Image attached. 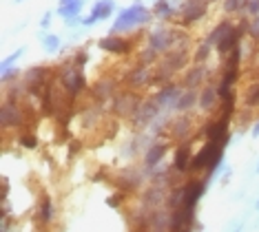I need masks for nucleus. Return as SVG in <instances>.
<instances>
[{"label":"nucleus","mask_w":259,"mask_h":232,"mask_svg":"<svg viewBox=\"0 0 259 232\" xmlns=\"http://www.w3.org/2000/svg\"><path fill=\"white\" fill-rule=\"evenodd\" d=\"M149 20V11H146L142 5H133V7L124 9L120 14V18L115 20V29H124V27H131V25H138V22H146Z\"/></svg>","instance_id":"1"},{"label":"nucleus","mask_w":259,"mask_h":232,"mask_svg":"<svg viewBox=\"0 0 259 232\" xmlns=\"http://www.w3.org/2000/svg\"><path fill=\"white\" fill-rule=\"evenodd\" d=\"M164 151H166V148H164V146H155V148H153V151H151L149 155H146V164L153 166L155 162H160V157L164 155Z\"/></svg>","instance_id":"11"},{"label":"nucleus","mask_w":259,"mask_h":232,"mask_svg":"<svg viewBox=\"0 0 259 232\" xmlns=\"http://www.w3.org/2000/svg\"><path fill=\"white\" fill-rule=\"evenodd\" d=\"M239 35H241L239 29H231V31H228V33L222 38V42H220V51H222V53H226V51L235 49V44H237Z\"/></svg>","instance_id":"6"},{"label":"nucleus","mask_w":259,"mask_h":232,"mask_svg":"<svg viewBox=\"0 0 259 232\" xmlns=\"http://www.w3.org/2000/svg\"><path fill=\"white\" fill-rule=\"evenodd\" d=\"M111 11H113V0H100V3L96 5V9H93L91 18H87L84 25H91V22L96 20H102V18H107Z\"/></svg>","instance_id":"4"},{"label":"nucleus","mask_w":259,"mask_h":232,"mask_svg":"<svg viewBox=\"0 0 259 232\" xmlns=\"http://www.w3.org/2000/svg\"><path fill=\"white\" fill-rule=\"evenodd\" d=\"M193 102H195V95H193V93H188L186 98H184V102L180 104V109H186V106H191Z\"/></svg>","instance_id":"18"},{"label":"nucleus","mask_w":259,"mask_h":232,"mask_svg":"<svg viewBox=\"0 0 259 232\" xmlns=\"http://www.w3.org/2000/svg\"><path fill=\"white\" fill-rule=\"evenodd\" d=\"M206 51H208V44H206V47H202V49H199V53H197V62H202V60H204Z\"/></svg>","instance_id":"19"},{"label":"nucleus","mask_w":259,"mask_h":232,"mask_svg":"<svg viewBox=\"0 0 259 232\" xmlns=\"http://www.w3.org/2000/svg\"><path fill=\"white\" fill-rule=\"evenodd\" d=\"M257 208H259V201H257Z\"/></svg>","instance_id":"24"},{"label":"nucleus","mask_w":259,"mask_h":232,"mask_svg":"<svg viewBox=\"0 0 259 232\" xmlns=\"http://www.w3.org/2000/svg\"><path fill=\"white\" fill-rule=\"evenodd\" d=\"M226 9H228V11L237 9V0H226Z\"/></svg>","instance_id":"20"},{"label":"nucleus","mask_w":259,"mask_h":232,"mask_svg":"<svg viewBox=\"0 0 259 232\" xmlns=\"http://www.w3.org/2000/svg\"><path fill=\"white\" fill-rule=\"evenodd\" d=\"M252 135H255V137H259V122L255 124V128H252Z\"/></svg>","instance_id":"23"},{"label":"nucleus","mask_w":259,"mask_h":232,"mask_svg":"<svg viewBox=\"0 0 259 232\" xmlns=\"http://www.w3.org/2000/svg\"><path fill=\"white\" fill-rule=\"evenodd\" d=\"M49 22H51V14H45V16H42V25H40V27L47 29V27H49Z\"/></svg>","instance_id":"21"},{"label":"nucleus","mask_w":259,"mask_h":232,"mask_svg":"<svg viewBox=\"0 0 259 232\" xmlns=\"http://www.w3.org/2000/svg\"><path fill=\"white\" fill-rule=\"evenodd\" d=\"M75 62H78V67H82V64L87 62V56H84V53H80V56H78V60H75Z\"/></svg>","instance_id":"22"},{"label":"nucleus","mask_w":259,"mask_h":232,"mask_svg":"<svg viewBox=\"0 0 259 232\" xmlns=\"http://www.w3.org/2000/svg\"><path fill=\"white\" fill-rule=\"evenodd\" d=\"M80 3L82 0H67V3H62V7H60V16L64 18H71L75 16L80 11Z\"/></svg>","instance_id":"9"},{"label":"nucleus","mask_w":259,"mask_h":232,"mask_svg":"<svg viewBox=\"0 0 259 232\" xmlns=\"http://www.w3.org/2000/svg\"><path fill=\"white\" fill-rule=\"evenodd\" d=\"M62 3H67V0H62Z\"/></svg>","instance_id":"25"},{"label":"nucleus","mask_w":259,"mask_h":232,"mask_svg":"<svg viewBox=\"0 0 259 232\" xmlns=\"http://www.w3.org/2000/svg\"><path fill=\"white\" fill-rule=\"evenodd\" d=\"M45 49L49 51V53L58 51V38H56V35H49V38L45 40Z\"/></svg>","instance_id":"14"},{"label":"nucleus","mask_w":259,"mask_h":232,"mask_svg":"<svg viewBox=\"0 0 259 232\" xmlns=\"http://www.w3.org/2000/svg\"><path fill=\"white\" fill-rule=\"evenodd\" d=\"M237 64H239V49H235L233 56H231V60H228V67H231V69H237Z\"/></svg>","instance_id":"16"},{"label":"nucleus","mask_w":259,"mask_h":232,"mask_svg":"<svg viewBox=\"0 0 259 232\" xmlns=\"http://www.w3.org/2000/svg\"><path fill=\"white\" fill-rule=\"evenodd\" d=\"M231 22H222V27L220 29H215V31L213 33H210V38H208V44L210 42H217V40H220V38H224V35H226L228 31H231Z\"/></svg>","instance_id":"10"},{"label":"nucleus","mask_w":259,"mask_h":232,"mask_svg":"<svg viewBox=\"0 0 259 232\" xmlns=\"http://www.w3.org/2000/svg\"><path fill=\"white\" fill-rule=\"evenodd\" d=\"M40 219H42V221H49V219H51V201L49 199L42 201V212H40Z\"/></svg>","instance_id":"13"},{"label":"nucleus","mask_w":259,"mask_h":232,"mask_svg":"<svg viewBox=\"0 0 259 232\" xmlns=\"http://www.w3.org/2000/svg\"><path fill=\"white\" fill-rule=\"evenodd\" d=\"M204 190L206 186L202 181H191V186H186L184 188V197H182V204H184L186 208H193L197 204V199L204 195Z\"/></svg>","instance_id":"3"},{"label":"nucleus","mask_w":259,"mask_h":232,"mask_svg":"<svg viewBox=\"0 0 259 232\" xmlns=\"http://www.w3.org/2000/svg\"><path fill=\"white\" fill-rule=\"evenodd\" d=\"M100 47L102 49H107L111 53H126L131 49V44L126 42V40H117V38H107V40H100Z\"/></svg>","instance_id":"5"},{"label":"nucleus","mask_w":259,"mask_h":232,"mask_svg":"<svg viewBox=\"0 0 259 232\" xmlns=\"http://www.w3.org/2000/svg\"><path fill=\"white\" fill-rule=\"evenodd\" d=\"M248 104H250V106H257V104H259V86L250 91V95H248Z\"/></svg>","instance_id":"15"},{"label":"nucleus","mask_w":259,"mask_h":232,"mask_svg":"<svg viewBox=\"0 0 259 232\" xmlns=\"http://www.w3.org/2000/svg\"><path fill=\"white\" fill-rule=\"evenodd\" d=\"M36 137H31V135H27V137H22V146L25 148H36Z\"/></svg>","instance_id":"17"},{"label":"nucleus","mask_w":259,"mask_h":232,"mask_svg":"<svg viewBox=\"0 0 259 232\" xmlns=\"http://www.w3.org/2000/svg\"><path fill=\"white\" fill-rule=\"evenodd\" d=\"M226 128H228V115L224 117V120H220L217 124H210L208 130H206V133H208V140L215 142V144H222V146H224V144L228 142Z\"/></svg>","instance_id":"2"},{"label":"nucleus","mask_w":259,"mask_h":232,"mask_svg":"<svg viewBox=\"0 0 259 232\" xmlns=\"http://www.w3.org/2000/svg\"><path fill=\"white\" fill-rule=\"evenodd\" d=\"M64 84L71 88V93H78L82 84H84V77H82L78 71H71V73H64Z\"/></svg>","instance_id":"7"},{"label":"nucleus","mask_w":259,"mask_h":232,"mask_svg":"<svg viewBox=\"0 0 259 232\" xmlns=\"http://www.w3.org/2000/svg\"><path fill=\"white\" fill-rule=\"evenodd\" d=\"M213 102H215V91H213V88H206L204 98H202V106H204V109H208V106H213Z\"/></svg>","instance_id":"12"},{"label":"nucleus","mask_w":259,"mask_h":232,"mask_svg":"<svg viewBox=\"0 0 259 232\" xmlns=\"http://www.w3.org/2000/svg\"><path fill=\"white\" fill-rule=\"evenodd\" d=\"M188 159H191V148L182 146L180 151H178V155H175V168H178V170H186L188 166H191Z\"/></svg>","instance_id":"8"},{"label":"nucleus","mask_w":259,"mask_h":232,"mask_svg":"<svg viewBox=\"0 0 259 232\" xmlns=\"http://www.w3.org/2000/svg\"><path fill=\"white\" fill-rule=\"evenodd\" d=\"M257 170H259V166H257Z\"/></svg>","instance_id":"26"}]
</instances>
